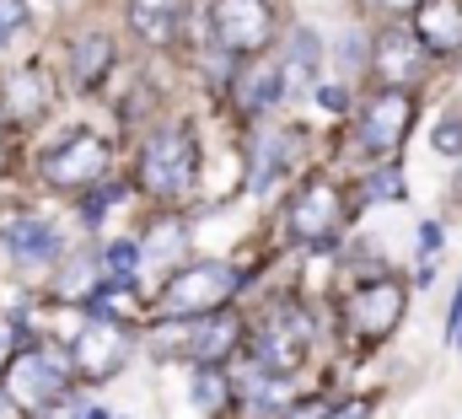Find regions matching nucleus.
<instances>
[{
	"mask_svg": "<svg viewBox=\"0 0 462 419\" xmlns=\"http://www.w3.org/2000/svg\"><path fill=\"white\" fill-rule=\"evenodd\" d=\"M129 178L151 205H194L205 183V140L189 113L151 124L129 151Z\"/></svg>",
	"mask_w": 462,
	"mask_h": 419,
	"instance_id": "obj_1",
	"label": "nucleus"
},
{
	"mask_svg": "<svg viewBox=\"0 0 462 419\" xmlns=\"http://www.w3.org/2000/svg\"><path fill=\"white\" fill-rule=\"evenodd\" d=\"M349 183L334 172H301L296 189L280 205V237L291 253L307 258H339L345 253V220H349Z\"/></svg>",
	"mask_w": 462,
	"mask_h": 419,
	"instance_id": "obj_2",
	"label": "nucleus"
},
{
	"mask_svg": "<svg viewBox=\"0 0 462 419\" xmlns=\"http://www.w3.org/2000/svg\"><path fill=\"white\" fill-rule=\"evenodd\" d=\"M76 360H70V344H54V339H27L5 355V371H0V398L16 409V414H38V409H54L76 393Z\"/></svg>",
	"mask_w": 462,
	"mask_h": 419,
	"instance_id": "obj_3",
	"label": "nucleus"
},
{
	"mask_svg": "<svg viewBox=\"0 0 462 419\" xmlns=\"http://www.w3.org/2000/svg\"><path fill=\"white\" fill-rule=\"evenodd\" d=\"M258 269L253 264H231V258H189L172 275H162L156 296H151V317H205L231 307L247 280Z\"/></svg>",
	"mask_w": 462,
	"mask_h": 419,
	"instance_id": "obj_4",
	"label": "nucleus"
},
{
	"mask_svg": "<svg viewBox=\"0 0 462 419\" xmlns=\"http://www.w3.org/2000/svg\"><path fill=\"white\" fill-rule=\"evenodd\" d=\"M32 172L49 194H87L92 183L114 178V140L97 135L92 124H65L38 145Z\"/></svg>",
	"mask_w": 462,
	"mask_h": 419,
	"instance_id": "obj_5",
	"label": "nucleus"
},
{
	"mask_svg": "<svg viewBox=\"0 0 462 419\" xmlns=\"http://www.w3.org/2000/svg\"><path fill=\"white\" fill-rule=\"evenodd\" d=\"M409 317V280L382 269V275H360L345 280L339 291V333H345L355 349H376L387 344Z\"/></svg>",
	"mask_w": 462,
	"mask_h": 419,
	"instance_id": "obj_6",
	"label": "nucleus"
},
{
	"mask_svg": "<svg viewBox=\"0 0 462 419\" xmlns=\"http://www.w3.org/2000/svg\"><path fill=\"white\" fill-rule=\"evenodd\" d=\"M312 349H318V312L307 302L280 296V302L263 307V317H253V333H247V360L253 366L280 371V377H301Z\"/></svg>",
	"mask_w": 462,
	"mask_h": 419,
	"instance_id": "obj_7",
	"label": "nucleus"
},
{
	"mask_svg": "<svg viewBox=\"0 0 462 419\" xmlns=\"http://www.w3.org/2000/svg\"><path fill=\"white\" fill-rule=\"evenodd\" d=\"M345 124H349V151L360 156V167L387 162L409 145V135L420 124V92L414 87H371Z\"/></svg>",
	"mask_w": 462,
	"mask_h": 419,
	"instance_id": "obj_8",
	"label": "nucleus"
},
{
	"mask_svg": "<svg viewBox=\"0 0 462 419\" xmlns=\"http://www.w3.org/2000/svg\"><path fill=\"white\" fill-rule=\"evenodd\" d=\"M134 349H140V328H124V322L81 312V328L70 339V360H76L81 387H108V382H118L129 371Z\"/></svg>",
	"mask_w": 462,
	"mask_h": 419,
	"instance_id": "obj_9",
	"label": "nucleus"
},
{
	"mask_svg": "<svg viewBox=\"0 0 462 419\" xmlns=\"http://www.w3.org/2000/svg\"><path fill=\"white\" fill-rule=\"evenodd\" d=\"M205 27L242 60H263L285 38V22H280L274 0H210L205 5Z\"/></svg>",
	"mask_w": 462,
	"mask_h": 419,
	"instance_id": "obj_10",
	"label": "nucleus"
},
{
	"mask_svg": "<svg viewBox=\"0 0 462 419\" xmlns=\"http://www.w3.org/2000/svg\"><path fill=\"white\" fill-rule=\"evenodd\" d=\"M436 70V54L425 49V38L414 33L409 16H387L376 27V54H371V81L376 87H425Z\"/></svg>",
	"mask_w": 462,
	"mask_h": 419,
	"instance_id": "obj_11",
	"label": "nucleus"
},
{
	"mask_svg": "<svg viewBox=\"0 0 462 419\" xmlns=\"http://www.w3.org/2000/svg\"><path fill=\"white\" fill-rule=\"evenodd\" d=\"M0 253L11 258V269H60L65 253H70V237L49 220V215H32V210H16V215H0Z\"/></svg>",
	"mask_w": 462,
	"mask_h": 419,
	"instance_id": "obj_12",
	"label": "nucleus"
},
{
	"mask_svg": "<svg viewBox=\"0 0 462 419\" xmlns=\"http://www.w3.org/2000/svg\"><path fill=\"white\" fill-rule=\"evenodd\" d=\"M54 98H60V81L38 60H22V65H11L0 76V118H5V129H38V124H49Z\"/></svg>",
	"mask_w": 462,
	"mask_h": 419,
	"instance_id": "obj_13",
	"label": "nucleus"
},
{
	"mask_svg": "<svg viewBox=\"0 0 462 419\" xmlns=\"http://www.w3.org/2000/svg\"><path fill=\"white\" fill-rule=\"evenodd\" d=\"M247 333H253V317L236 312V302L221 312L189 317V355L183 366H236L247 355Z\"/></svg>",
	"mask_w": 462,
	"mask_h": 419,
	"instance_id": "obj_14",
	"label": "nucleus"
},
{
	"mask_svg": "<svg viewBox=\"0 0 462 419\" xmlns=\"http://www.w3.org/2000/svg\"><path fill=\"white\" fill-rule=\"evenodd\" d=\"M291 87H296V76H291V65L274 54V60H253L242 76H236V87H231L226 103L247 118V124H263V118H274L285 98H291Z\"/></svg>",
	"mask_w": 462,
	"mask_h": 419,
	"instance_id": "obj_15",
	"label": "nucleus"
},
{
	"mask_svg": "<svg viewBox=\"0 0 462 419\" xmlns=\"http://www.w3.org/2000/svg\"><path fill=\"white\" fill-rule=\"evenodd\" d=\"M189 242H194V210L189 205H151L145 226H140V247L145 264L172 275L178 264H189Z\"/></svg>",
	"mask_w": 462,
	"mask_h": 419,
	"instance_id": "obj_16",
	"label": "nucleus"
},
{
	"mask_svg": "<svg viewBox=\"0 0 462 419\" xmlns=\"http://www.w3.org/2000/svg\"><path fill=\"white\" fill-rule=\"evenodd\" d=\"M124 27L145 49H178L189 33V0H124Z\"/></svg>",
	"mask_w": 462,
	"mask_h": 419,
	"instance_id": "obj_17",
	"label": "nucleus"
},
{
	"mask_svg": "<svg viewBox=\"0 0 462 419\" xmlns=\"http://www.w3.org/2000/svg\"><path fill=\"white\" fill-rule=\"evenodd\" d=\"M103 269H108L103 242H81V247H70V253H65V264H60V269H49V302H60V307H81V302L97 291Z\"/></svg>",
	"mask_w": 462,
	"mask_h": 419,
	"instance_id": "obj_18",
	"label": "nucleus"
},
{
	"mask_svg": "<svg viewBox=\"0 0 462 419\" xmlns=\"http://www.w3.org/2000/svg\"><path fill=\"white\" fill-rule=\"evenodd\" d=\"M70 87L76 92H103L108 70H114V33L108 27H81L70 38Z\"/></svg>",
	"mask_w": 462,
	"mask_h": 419,
	"instance_id": "obj_19",
	"label": "nucleus"
},
{
	"mask_svg": "<svg viewBox=\"0 0 462 419\" xmlns=\"http://www.w3.org/2000/svg\"><path fill=\"white\" fill-rule=\"evenodd\" d=\"M414 33L425 38V49L436 60H457L462 54V0H420L409 11Z\"/></svg>",
	"mask_w": 462,
	"mask_h": 419,
	"instance_id": "obj_20",
	"label": "nucleus"
},
{
	"mask_svg": "<svg viewBox=\"0 0 462 419\" xmlns=\"http://www.w3.org/2000/svg\"><path fill=\"white\" fill-rule=\"evenodd\" d=\"M349 205H409V172H403V156H387V162H371L349 178Z\"/></svg>",
	"mask_w": 462,
	"mask_h": 419,
	"instance_id": "obj_21",
	"label": "nucleus"
},
{
	"mask_svg": "<svg viewBox=\"0 0 462 419\" xmlns=\"http://www.w3.org/2000/svg\"><path fill=\"white\" fill-rule=\"evenodd\" d=\"M280 60L291 65L296 87L312 98V87L323 81V65H328V43H323V33H318L312 22H291V27H285V49H280Z\"/></svg>",
	"mask_w": 462,
	"mask_h": 419,
	"instance_id": "obj_22",
	"label": "nucleus"
},
{
	"mask_svg": "<svg viewBox=\"0 0 462 419\" xmlns=\"http://www.w3.org/2000/svg\"><path fill=\"white\" fill-rule=\"evenodd\" d=\"M189 404H194V414H236L231 366H189Z\"/></svg>",
	"mask_w": 462,
	"mask_h": 419,
	"instance_id": "obj_23",
	"label": "nucleus"
},
{
	"mask_svg": "<svg viewBox=\"0 0 462 419\" xmlns=\"http://www.w3.org/2000/svg\"><path fill=\"white\" fill-rule=\"evenodd\" d=\"M371 54H376V33H365L360 22L345 27L339 38H334V70H339V81H360V76H371Z\"/></svg>",
	"mask_w": 462,
	"mask_h": 419,
	"instance_id": "obj_24",
	"label": "nucleus"
},
{
	"mask_svg": "<svg viewBox=\"0 0 462 419\" xmlns=\"http://www.w3.org/2000/svg\"><path fill=\"white\" fill-rule=\"evenodd\" d=\"M129 194H140V189H134V178H103V183H92V189L81 194V226H87V231H97V226L108 220V210H118Z\"/></svg>",
	"mask_w": 462,
	"mask_h": 419,
	"instance_id": "obj_25",
	"label": "nucleus"
},
{
	"mask_svg": "<svg viewBox=\"0 0 462 419\" xmlns=\"http://www.w3.org/2000/svg\"><path fill=\"white\" fill-rule=\"evenodd\" d=\"M430 151H436L441 162H462V107L436 113V124H430Z\"/></svg>",
	"mask_w": 462,
	"mask_h": 419,
	"instance_id": "obj_26",
	"label": "nucleus"
},
{
	"mask_svg": "<svg viewBox=\"0 0 462 419\" xmlns=\"http://www.w3.org/2000/svg\"><path fill=\"white\" fill-rule=\"evenodd\" d=\"M312 107H323L328 118H349L355 113V87L349 81H318L312 87Z\"/></svg>",
	"mask_w": 462,
	"mask_h": 419,
	"instance_id": "obj_27",
	"label": "nucleus"
},
{
	"mask_svg": "<svg viewBox=\"0 0 462 419\" xmlns=\"http://www.w3.org/2000/svg\"><path fill=\"white\" fill-rule=\"evenodd\" d=\"M103 258H108V269H140L145 264V247H140V237H108L103 242Z\"/></svg>",
	"mask_w": 462,
	"mask_h": 419,
	"instance_id": "obj_28",
	"label": "nucleus"
},
{
	"mask_svg": "<svg viewBox=\"0 0 462 419\" xmlns=\"http://www.w3.org/2000/svg\"><path fill=\"white\" fill-rule=\"evenodd\" d=\"M441 247H447V220L441 215H425L420 231H414V253L420 258H441Z\"/></svg>",
	"mask_w": 462,
	"mask_h": 419,
	"instance_id": "obj_29",
	"label": "nucleus"
},
{
	"mask_svg": "<svg viewBox=\"0 0 462 419\" xmlns=\"http://www.w3.org/2000/svg\"><path fill=\"white\" fill-rule=\"evenodd\" d=\"M32 27V5L27 0H0V38H22Z\"/></svg>",
	"mask_w": 462,
	"mask_h": 419,
	"instance_id": "obj_30",
	"label": "nucleus"
},
{
	"mask_svg": "<svg viewBox=\"0 0 462 419\" xmlns=\"http://www.w3.org/2000/svg\"><path fill=\"white\" fill-rule=\"evenodd\" d=\"M457 333H462V280L452 285V302H447V322H441V344L457 349Z\"/></svg>",
	"mask_w": 462,
	"mask_h": 419,
	"instance_id": "obj_31",
	"label": "nucleus"
},
{
	"mask_svg": "<svg viewBox=\"0 0 462 419\" xmlns=\"http://www.w3.org/2000/svg\"><path fill=\"white\" fill-rule=\"evenodd\" d=\"M328 398H291V409H285V419H328Z\"/></svg>",
	"mask_w": 462,
	"mask_h": 419,
	"instance_id": "obj_32",
	"label": "nucleus"
},
{
	"mask_svg": "<svg viewBox=\"0 0 462 419\" xmlns=\"http://www.w3.org/2000/svg\"><path fill=\"white\" fill-rule=\"evenodd\" d=\"M328 419H371V398H339Z\"/></svg>",
	"mask_w": 462,
	"mask_h": 419,
	"instance_id": "obj_33",
	"label": "nucleus"
},
{
	"mask_svg": "<svg viewBox=\"0 0 462 419\" xmlns=\"http://www.w3.org/2000/svg\"><path fill=\"white\" fill-rule=\"evenodd\" d=\"M365 5H376L382 16H409V11H414L420 0H365Z\"/></svg>",
	"mask_w": 462,
	"mask_h": 419,
	"instance_id": "obj_34",
	"label": "nucleus"
},
{
	"mask_svg": "<svg viewBox=\"0 0 462 419\" xmlns=\"http://www.w3.org/2000/svg\"><path fill=\"white\" fill-rule=\"evenodd\" d=\"M462 210V162H457V172H452V215Z\"/></svg>",
	"mask_w": 462,
	"mask_h": 419,
	"instance_id": "obj_35",
	"label": "nucleus"
},
{
	"mask_svg": "<svg viewBox=\"0 0 462 419\" xmlns=\"http://www.w3.org/2000/svg\"><path fill=\"white\" fill-rule=\"evenodd\" d=\"M87 419H118V414L108 409V404H92V409H87Z\"/></svg>",
	"mask_w": 462,
	"mask_h": 419,
	"instance_id": "obj_36",
	"label": "nucleus"
},
{
	"mask_svg": "<svg viewBox=\"0 0 462 419\" xmlns=\"http://www.w3.org/2000/svg\"><path fill=\"white\" fill-rule=\"evenodd\" d=\"M5 355H11V339H5V328H0V371H5Z\"/></svg>",
	"mask_w": 462,
	"mask_h": 419,
	"instance_id": "obj_37",
	"label": "nucleus"
},
{
	"mask_svg": "<svg viewBox=\"0 0 462 419\" xmlns=\"http://www.w3.org/2000/svg\"><path fill=\"white\" fill-rule=\"evenodd\" d=\"M5 135H11V129H5V118H0V156H5Z\"/></svg>",
	"mask_w": 462,
	"mask_h": 419,
	"instance_id": "obj_38",
	"label": "nucleus"
},
{
	"mask_svg": "<svg viewBox=\"0 0 462 419\" xmlns=\"http://www.w3.org/2000/svg\"><path fill=\"white\" fill-rule=\"evenodd\" d=\"M457 355H462V333H457Z\"/></svg>",
	"mask_w": 462,
	"mask_h": 419,
	"instance_id": "obj_39",
	"label": "nucleus"
},
{
	"mask_svg": "<svg viewBox=\"0 0 462 419\" xmlns=\"http://www.w3.org/2000/svg\"><path fill=\"white\" fill-rule=\"evenodd\" d=\"M5 43H11V38H0V49H5Z\"/></svg>",
	"mask_w": 462,
	"mask_h": 419,
	"instance_id": "obj_40",
	"label": "nucleus"
},
{
	"mask_svg": "<svg viewBox=\"0 0 462 419\" xmlns=\"http://www.w3.org/2000/svg\"><path fill=\"white\" fill-rule=\"evenodd\" d=\"M118 419H124V414H118Z\"/></svg>",
	"mask_w": 462,
	"mask_h": 419,
	"instance_id": "obj_41",
	"label": "nucleus"
}]
</instances>
